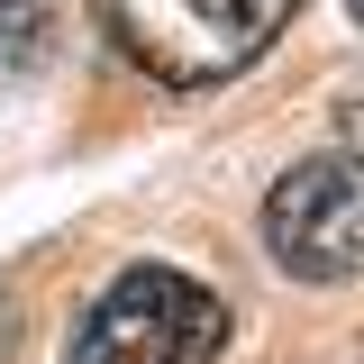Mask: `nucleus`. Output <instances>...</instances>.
<instances>
[{
	"label": "nucleus",
	"mask_w": 364,
	"mask_h": 364,
	"mask_svg": "<svg viewBox=\"0 0 364 364\" xmlns=\"http://www.w3.org/2000/svg\"><path fill=\"white\" fill-rule=\"evenodd\" d=\"M109 46L173 91H219L264 55L301 0H91Z\"/></svg>",
	"instance_id": "1"
},
{
	"label": "nucleus",
	"mask_w": 364,
	"mask_h": 364,
	"mask_svg": "<svg viewBox=\"0 0 364 364\" xmlns=\"http://www.w3.org/2000/svg\"><path fill=\"white\" fill-rule=\"evenodd\" d=\"M228 346V301L173 264H128L82 310L64 364H210Z\"/></svg>",
	"instance_id": "2"
},
{
	"label": "nucleus",
	"mask_w": 364,
	"mask_h": 364,
	"mask_svg": "<svg viewBox=\"0 0 364 364\" xmlns=\"http://www.w3.org/2000/svg\"><path fill=\"white\" fill-rule=\"evenodd\" d=\"M264 246L291 282L364 273V146H328L264 191Z\"/></svg>",
	"instance_id": "3"
},
{
	"label": "nucleus",
	"mask_w": 364,
	"mask_h": 364,
	"mask_svg": "<svg viewBox=\"0 0 364 364\" xmlns=\"http://www.w3.org/2000/svg\"><path fill=\"white\" fill-rule=\"evenodd\" d=\"M18 355V301H0V364Z\"/></svg>",
	"instance_id": "4"
},
{
	"label": "nucleus",
	"mask_w": 364,
	"mask_h": 364,
	"mask_svg": "<svg viewBox=\"0 0 364 364\" xmlns=\"http://www.w3.org/2000/svg\"><path fill=\"white\" fill-rule=\"evenodd\" d=\"M346 128H355V136H364V100H355V109H346Z\"/></svg>",
	"instance_id": "5"
},
{
	"label": "nucleus",
	"mask_w": 364,
	"mask_h": 364,
	"mask_svg": "<svg viewBox=\"0 0 364 364\" xmlns=\"http://www.w3.org/2000/svg\"><path fill=\"white\" fill-rule=\"evenodd\" d=\"M355 18H364V0H355Z\"/></svg>",
	"instance_id": "6"
}]
</instances>
